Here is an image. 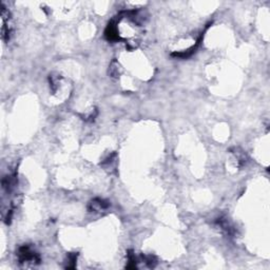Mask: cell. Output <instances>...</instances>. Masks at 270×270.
<instances>
[{
	"mask_svg": "<svg viewBox=\"0 0 270 270\" xmlns=\"http://www.w3.org/2000/svg\"><path fill=\"white\" fill-rule=\"evenodd\" d=\"M18 260L20 264H38L40 261V256L30 246H24L18 250Z\"/></svg>",
	"mask_w": 270,
	"mask_h": 270,
	"instance_id": "1",
	"label": "cell"
}]
</instances>
